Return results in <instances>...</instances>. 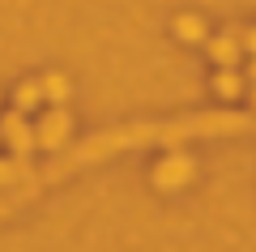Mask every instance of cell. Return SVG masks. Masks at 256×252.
<instances>
[{
	"label": "cell",
	"instance_id": "obj_2",
	"mask_svg": "<svg viewBox=\"0 0 256 252\" xmlns=\"http://www.w3.org/2000/svg\"><path fill=\"white\" fill-rule=\"evenodd\" d=\"M68 133H73V120H68V111H47L43 120H38L34 128V145H43V150H60L64 141H68Z\"/></svg>",
	"mask_w": 256,
	"mask_h": 252
},
{
	"label": "cell",
	"instance_id": "obj_12",
	"mask_svg": "<svg viewBox=\"0 0 256 252\" xmlns=\"http://www.w3.org/2000/svg\"><path fill=\"white\" fill-rule=\"evenodd\" d=\"M252 103H256V90H252Z\"/></svg>",
	"mask_w": 256,
	"mask_h": 252
},
{
	"label": "cell",
	"instance_id": "obj_7",
	"mask_svg": "<svg viewBox=\"0 0 256 252\" xmlns=\"http://www.w3.org/2000/svg\"><path fill=\"white\" fill-rule=\"evenodd\" d=\"M18 180H30L26 162L22 158H0V188H9V184H18Z\"/></svg>",
	"mask_w": 256,
	"mask_h": 252
},
{
	"label": "cell",
	"instance_id": "obj_6",
	"mask_svg": "<svg viewBox=\"0 0 256 252\" xmlns=\"http://www.w3.org/2000/svg\"><path fill=\"white\" fill-rule=\"evenodd\" d=\"M175 35L184 43H205V22L196 13H184V18H175Z\"/></svg>",
	"mask_w": 256,
	"mask_h": 252
},
{
	"label": "cell",
	"instance_id": "obj_11",
	"mask_svg": "<svg viewBox=\"0 0 256 252\" xmlns=\"http://www.w3.org/2000/svg\"><path fill=\"white\" fill-rule=\"evenodd\" d=\"M244 81H256V56H248V64H244Z\"/></svg>",
	"mask_w": 256,
	"mask_h": 252
},
{
	"label": "cell",
	"instance_id": "obj_8",
	"mask_svg": "<svg viewBox=\"0 0 256 252\" xmlns=\"http://www.w3.org/2000/svg\"><path fill=\"white\" fill-rule=\"evenodd\" d=\"M13 99H18V111H30V107L43 103V86H38V81H26V86H18Z\"/></svg>",
	"mask_w": 256,
	"mask_h": 252
},
{
	"label": "cell",
	"instance_id": "obj_4",
	"mask_svg": "<svg viewBox=\"0 0 256 252\" xmlns=\"http://www.w3.org/2000/svg\"><path fill=\"white\" fill-rule=\"evenodd\" d=\"M205 43H210V56H214V64H218V69H239V60H244V47H239L235 30H226V35H214V39H205Z\"/></svg>",
	"mask_w": 256,
	"mask_h": 252
},
{
	"label": "cell",
	"instance_id": "obj_3",
	"mask_svg": "<svg viewBox=\"0 0 256 252\" xmlns=\"http://www.w3.org/2000/svg\"><path fill=\"white\" fill-rule=\"evenodd\" d=\"M188 175H192V162L184 158V154H166V158H162V162L154 167V184H158L162 192L180 188V184L188 180Z\"/></svg>",
	"mask_w": 256,
	"mask_h": 252
},
{
	"label": "cell",
	"instance_id": "obj_5",
	"mask_svg": "<svg viewBox=\"0 0 256 252\" xmlns=\"http://www.w3.org/2000/svg\"><path fill=\"white\" fill-rule=\"evenodd\" d=\"M214 94H222V99H239V94H244V73H239V69H218V73H214Z\"/></svg>",
	"mask_w": 256,
	"mask_h": 252
},
{
	"label": "cell",
	"instance_id": "obj_9",
	"mask_svg": "<svg viewBox=\"0 0 256 252\" xmlns=\"http://www.w3.org/2000/svg\"><path fill=\"white\" fill-rule=\"evenodd\" d=\"M38 86H43V99H52V103H64V99H68V81H64L60 73H52V77H43Z\"/></svg>",
	"mask_w": 256,
	"mask_h": 252
},
{
	"label": "cell",
	"instance_id": "obj_1",
	"mask_svg": "<svg viewBox=\"0 0 256 252\" xmlns=\"http://www.w3.org/2000/svg\"><path fill=\"white\" fill-rule=\"evenodd\" d=\"M0 141L13 150V158L26 162L34 154V128L26 124V111H9V116L0 120Z\"/></svg>",
	"mask_w": 256,
	"mask_h": 252
},
{
	"label": "cell",
	"instance_id": "obj_10",
	"mask_svg": "<svg viewBox=\"0 0 256 252\" xmlns=\"http://www.w3.org/2000/svg\"><path fill=\"white\" fill-rule=\"evenodd\" d=\"M239 47H244V56H256V30H235Z\"/></svg>",
	"mask_w": 256,
	"mask_h": 252
}]
</instances>
